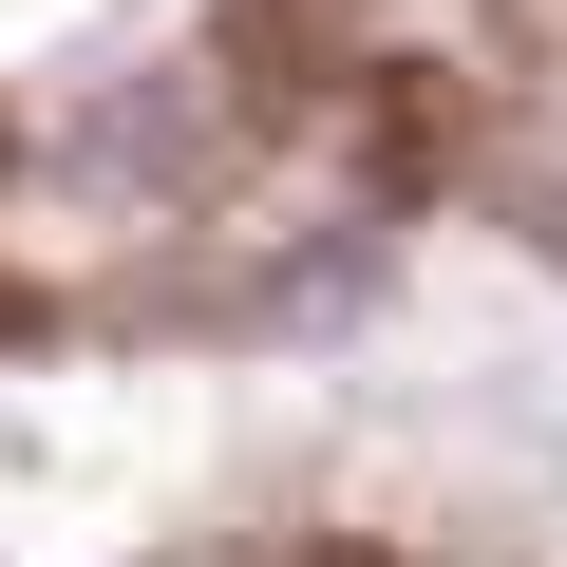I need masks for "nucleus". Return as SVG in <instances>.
Segmentation results:
<instances>
[]
</instances>
